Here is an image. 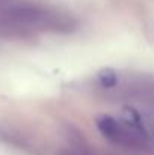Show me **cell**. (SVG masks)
<instances>
[{
    "instance_id": "1",
    "label": "cell",
    "mask_w": 154,
    "mask_h": 155,
    "mask_svg": "<svg viewBox=\"0 0 154 155\" xmlns=\"http://www.w3.org/2000/svg\"><path fill=\"white\" fill-rule=\"evenodd\" d=\"M124 120H118L112 116H101L97 119V128L110 142L125 148H144L147 145V134L139 116L127 110Z\"/></svg>"
},
{
    "instance_id": "2",
    "label": "cell",
    "mask_w": 154,
    "mask_h": 155,
    "mask_svg": "<svg viewBox=\"0 0 154 155\" xmlns=\"http://www.w3.org/2000/svg\"><path fill=\"white\" fill-rule=\"evenodd\" d=\"M97 78L103 87H113L118 83V77H116L115 71H112V69H101L98 72Z\"/></svg>"
},
{
    "instance_id": "3",
    "label": "cell",
    "mask_w": 154,
    "mask_h": 155,
    "mask_svg": "<svg viewBox=\"0 0 154 155\" xmlns=\"http://www.w3.org/2000/svg\"><path fill=\"white\" fill-rule=\"evenodd\" d=\"M59 155H85L82 154V152H79V151H73V149H67V151H62Z\"/></svg>"
}]
</instances>
